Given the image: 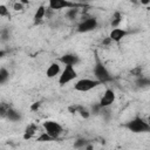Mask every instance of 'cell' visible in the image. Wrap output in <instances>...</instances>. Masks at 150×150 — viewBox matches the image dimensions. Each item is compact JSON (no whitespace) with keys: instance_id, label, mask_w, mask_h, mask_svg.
Instances as JSON below:
<instances>
[{"instance_id":"e0dca14e","label":"cell","mask_w":150,"mask_h":150,"mask_svg":"<svg viewBox=\"0 0 150 150\" xmlns=\"http://www.w3.org/2000/svg\"><path fill=\"white\" fill-rule=\"evenodd\" d=\"M9 79V71L5 67H0V84H5Z\"/></svg>"},{"instance_id":"3957f363","label":"cell","mask_w":150,"mask_h":150,"mask_svg":"<svg viewBox=\"0 0 150 150\" xmlns=\"http://www.w3.org/2000/svg\"><path fill=\"white\" fill-rule=\"evenodd\" d=\"M86 4L82 2H74L70 0H48V8L52 11H60V9H69V8H81L86 7Z\"/></svg>"},{"instance_id":"836d02e7","label":"cell","mask_w":150,"mask_h":150,"mask_svg":"<svg viewBox=\"0 0 150 150\" xmlns=\"http://www.w3.org/2000/svg\"><path fill=\"white\" fill-rule=\"evenodd\" d=\"M79 1H80V2H82V4H86L87 1H90V0H79Z\"/></svg>"},{"instance_id":"5bb4252c","label":"cell","mask_w":150,"mask_h":150,"mask_svg":"<svg viewBox=\"0 0 150 150\" xmlns=\"http://www.w3.org/2000/svg\"><path fill=\"white\" fill-rule=\"evenodd\" d=\"M36 130H38V127H36V124H34V123H32V124H28V125L26 127V129H25L23 138H25V139H29V138H32V137L35 135Z\"/></svg>"},{"instance_id":"ba28073f","label":"cell","mask_w":150,"mask_h":150,"mask_svg":"<svg viewBox=\"0 0 150 150\" xmlns=\"http://www.w3.org/2000/svg\"><path fill=\"white\" fill-rule=\"evenodd\" d=\"M116 100V95H115V91L111 89V88H107L100 100V104L101 107H110L112 105V103L115 102Z\"/></svg>"},{"instance_id":"4dcf8cb0","label":"cell","mask_w":150,"mask_h":150,"mask_svg":"<svg viewBox=\"0 0 150 150\" xmlns=\"http://www.w3.org/2000/svg\"><path fill=\"white\" fill-rule=\"evenodd\" d=\"M139 4L143 6H148L150 4V0H139Z\"/></svg>"},{"instance_id":"7402d4cb","label":"cell","mask_w":150,"mask_h":150,"mask_svg":"<svg viewBox=\"0 0 150 150\" xmlns=\"http://www.w3.org/2000/svg\"><path fill=\"white\" fill-rule=\"evenodd\" d=\"M77 114H79L82 118H84V120H87V118H89V117H90V111H89V109L84 108L83 105H81V108L79 109Z\"/></svg>"},{"instance_id":"83f0119b","label":"cell","mask_w":150,"mask_h":150,"mask_svg":"<svg viewBox=\"0 0 150 150\" xmlns=\"http://www.w3.org/2000/svg\"><path fill=\"white\" fill-rule=\"evenodd\" d=\"M130 73H131L134 76L138 77V76H141V75H142V69H141V67H136V68H135V69H132Z\"/></svg>"},{"instance_id":"7c38bea8","label":"cell","mask_w":150,"mask_h":150,"mask_svg":"<svg viewBox=\"0 0 150 150\" xmlns=\"http://www.w3.org/2000/svg\"><path fill=\"white\" fill-rule=\"evenodd\" d=\"M45 16H46V7H45L43 5H41V6L38 7V9H36L35 13H34V18H33V19H34V23H35V25L41 23V22L43 21Z\"/></svg>"},{"instance_id":"4fadbf2b","label":"cell","mask_w":150,"mask_h":150,"mask_svg":"<svg viewBox=\"0 0 150 150\" xmlns=\"http://www.w3.org/2000/svg\"><path fill=\"white\" fill-rule=\"evenodd\" d=\"M6 118H7L8 121H11V122H19V121L22 118V116H21V114H20L18 110H15L14 108L11 107V108L8 109V111H7Z\"/></svg>"},{"instance_id":"44dd1931","label":"cell","mask_w":150,"mask_h":150,"mask_svg":"<svg viewBox=\"0 0 150 150\" xmlns=\"http://www.w3.org/2000/svg\"><path fill=\"white\" fill-rule=\"evenodd\" d=\"M101 110H102L101 104L100 103H94V104H91L89 111H90V115H100Z\"/></svg>"},{"instance_id":"d6a6232c","label":"cell","mask_w":150,"mask_h":150,"mask_svg":"<svg viewBox=\"0 0 150 150\" xmlns=\"http://www.w3.org/2000/svg\"><path fill=\"white\" fill-rule=\"evenodd\" d=\"M19 1H21L23 5H25V4H28V0H19Z\"/></svg>"},{"instance_id":"603a6c76","label":"cell","mask_w":150,"mask_h":150,"mask_svg":"<svg viewBox=\"0 0 150 150\" xmlns=\"http://www.w3.org/2000/svg\"><path fill=\"white\" fill-rule=\"evenodd\" d=\"M36 141H39V142H50V141H54V138H53V137H50L47 132H45V131H43V132L38 137V139H36Z\"/></svg>"},{"instance_id":"8992f818","label":"cell","mask_w":150,"mask_h":150,"mask_svg":"<svg viewBox=\"0 0 150 150\" xmlns=\"http://www.w3.org/2000/svg\"><path fill=\"white\" fill-rule=\"evenodd\" d=\"M42 127H43L45 132H47V134H48L50 137H53L54 139L59 138V137L61 136V134L63 132L62 125H61L60 123L55 122V121H45L43 124H42Z\"/></svg>"},{"instance_id":"30bf717a","label":"cell","mask_w":150,"mask_h":150,"mask_svg":"<svg viewBox=\"0 0 150 150\" xmlns=\"http://www.w3.org/2000/svg\"><path fill=\"white\" fill-rule=\"evenodd\" d=\"M130 32L125 30L124 28H120V27H116V28H112L110 34H109V38L112 42H120L122 41L127 35H129Z\"/></svg>"},{"instance_id":"cb8c5ba5","label":"cell","mask_w":150,"mask_h":150,"mask_svg":"<svg viewBox=\"0 0 150 150\" xmlns=\"http://www.w3.org/2000/svg\"><path fill=\"white\" fill-rule=\"evenodd\" d=\"M0 16H2V18H8V16H11L9 9H8V7H7L6 5H0Z\"/></svg>"},{"instance_id":"2e32d148","label":"cell","mask_w":150,"mask_h":150,"mask_svg":"<svg viewBox=\"0 0 150 150\" xmlns=\"http://www.w3.org/2000/svg\"><path fill=\"white\" fill-rule=\"evenodd\" d=\"M122 19H123L122 14H121L120 12H115V13L112 14V16H111V20H110L111 27H112V28L120 27V25H121V22H122Z\"/></svg>"},{"instance_id":"4316f807","label":"cell","mask_w":150,"mask_h":150,"mask_svg":"<svg viewBox=\"0 0 150 150\" xmlns=\"http://www.w3.org/2000/svg\"><path fill=\"white\" fill-rule=\"evenodd\" d=\"M23 7H25V5H23L21 1H16V2L13 5V9L16 11V12H18V11H22Z\"/></svg>"},{"instance_id":"8fae6325","label":"cell","mask_w":150,"mask_h":150,"mask_svg":"<svg viewBox=\"0 0 150 150\" xmlns=\"http://www.w3.org/2000/svg\"><path fill=\"white\" fill-rule=\"evenodd\" d=\"M60 73H61V67H60L59 62H52V63L48 66L47 70H46V75H47V77H49V79L56 77Z\"/></svg>"},{"instance_id":"5b68a950","label":"cell","mask_w":150,"mask_h":150,"mask_svg":"<svg viewBox=\"0 0 150 150\" xmlns=\"http://www.w3.org/2000/svg\"><path fill=\"white\" fill-rule=\"evenodd\" d=\"M97 27H98L97 19L94 16H88L80 21V23L76 27V30L77 33H89L91 30H95Z\"/></svg>"},{"instance_id":"f1b7e54d","label":"cell","mask_w":150,"mask_h":150,"mask_svg":"<svg viewBox=\"0 0 150 150\" xmlns=\"http://www.w3.org/2000/svg\"><path fill=\"white\" fill-rule=\"evenodd\" d=\"M40 105H41V103H40V102H34V103L30 105V110L35 111V110H38V109L40 108Z\"/></svg>"},{"instance_id":"277c9868","label":"cell","mask_w":150,"mask_h":150,"mask_svg":"<svg viewBox=\"0 0 150 150\" xmlns=\"http://www.w3.org/2000/svg\"><path fill=\"white\" fill-rule=\"evenodd\" d=\"M100 84H102L100 81H97L96 79H80L75 82L74 84V89L76 91H80V93H87V91H90L93 90L94 88L98 87Z\"/></svg>"},{"instance_id":"1f68e13d","label":"cell","mask_w":150,"mask_h":150,"mask_svg":"<svg viewBox=\"0 0 150 150\" xmlns=\"http://www.w3.org/2000/svg\"><path fill=\"white\" fill-rule=\"evenodd\" d=\"M6 55V50H4V49H0V60L4 57Z\"/></svg>"},{"instance_id":"9a60e30c","label":"cell","mask_w":150,"mask_h":150,"mask_svg":"<svg viewBox=\"0 0 150 150\" xmlns=\"http://www.w3.org/2000/svg\"><path fill=\"white\" fill-rule=\"evenodd\" d=\"M135 83H136V86H137L138 88H146V87H149V84H150V79H149L148 76L141 75V76L136 77Z\"/></svg>"},{"instance_id":"d4e9b609","label":"cell","mask_w":150,"mask_h":150,"mask_svg":"<svg viewBox=\"0 0 150 150\" xmlns=\"http://www.w3.org/2000/svg\"><path fill=\"white\" fill-rule=\"evenodd\" d=\"M9 36H11V34H9V30L8 29H2L0 32V39L2 41H8L9 40Z\"/></svg>"},{"instance_id":"ffe728a7","label":"cell","mask_w":150,"mask_h":150,"mask_svg":"<svg viewBox=\"0 0 150 150\" xmlns=\"http://www.w3.org/2000/svg\"><path fill=\"white\" fill-rule=\"evenodd\" d=\"M9 108H11L9 104H7L5 102H0V118H6V115H7V111Z\"/></svg>"},{"instance_id":"ac0fdd59","label":"cell","mask_w":150,"mask_h":150,"mask_svg":"<svg viewBox=\"0 0 150 150\" xmlns=\"http://www.w3.org/2000/svg\"><path fill=\"white\" fill-rule=\"evenodd\" d=\"M89 142H90V141H88L87 138H83V137L77 138V139L74 142V148H76V149H82V148H84Z\"/></svg>"},{"instance_id":"7a4b0ae2","label":"cell","mask_w":150,"mask_h":150,"mask_svg":"<svg viewBox=\"0 0 150 150\" xmlns=\"http://www.w3.org/2000/svg\"><path fill=\"white\" fill-rule=\"evenodd\" d=\"M124 127L134 134H142V132H149L150 131V124L144 118H142L139 116H136L135 118L128 121L124 124Z\"/></svg>"},{"instance_id":"9c48e42d","label":"cell","mask_w":150,"mask_h":150,"mask_svg":"<svg viewBox=\"0 0 150 150\" xmlns=\"http://www.w3.org/2000/svg\"><path fill=\"white\" fill-rule=\"evenodd\" d=\"M59 62H61L62 64L64 66H77L80 62H81V59L77 54H74V53H67V54H63L60 59H59Z\"/></svg>"},{"instance_id":"d6986e66","label":"cell","mask_w":150,"mask_h":150,"mask_svg":"<svg viewBox=\"0 0 150 150\" xmlns=\"http://www.w3.org/2000/svg\"><path fill=\"white\" fill-rule=\"evenodd\" d=\"M79 11H80V8H69V9L67 11V13H66V16H67L69 20H74V19L77 18Z\"/></svg>"},{"instance_id":"52a82bcc","label":"cell","mask_w":150,"mask_h":150,"mask_svg":"<svg viewBox=\"0 0 150 150\" xmlns=\"http://www.w3.org/2000/svg\"><path fill=\"white\" fill-rule=\"evenodd\" d=\"M77 77V71L73 66H64V69L59 74V84L64 86Z\"/></svg>"},{"instance_id":"f546056e","label":"cell","mask_w":150,"mask_h":150,"mask_svg":"<svg viewBox=\"0 0 150 150\" xmlns=\"http://www.w3.org/2000/svg\"><path fill=\"white\" fill-rule=\"evenodd\" d=\"M111 42H112V41H111V40H110V38L108 36V38H105V39L102 41V45H104V46H108V45H110Z\"/></svg>"},{"instance_id":"484cf974","label":"cell","mask_w":150,"mask_h":150,"mask_svg":"<svg viewBox=\"0 0 150 150\" xmlns=\"http://www.w3.org/2000/svg\"><path fill=\"white\" fill-rule=\"evenodd\" d=\"M80 108H81L80 104H73V105H70V107L68 108V110H69L70 114H77V111H79Z\"/></svg>"},{"instance_id":"6da1fadb","label":"cell","mask_w":150,"mask_h":150,"mask_svg":"<svg viewBox=\"0 0 150 150\" xmlns=\"http://www.w3.org/2000/svg\"><path fill=\"white\" fill-rule=\"evenodd\" d=\"M94 76L97 81H100L102 84L107 83L109 81L112 80V76L110 75L109 70L107 69V67L104 66V63L100 60V57L97 56V54L95 53V64H94V69H93Z\"/></svg>"}]
</instances>
